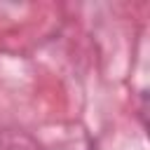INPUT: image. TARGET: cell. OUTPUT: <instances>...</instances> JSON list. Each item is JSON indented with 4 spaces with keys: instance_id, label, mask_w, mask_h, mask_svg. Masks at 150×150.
<instances>
[]
</instances>
